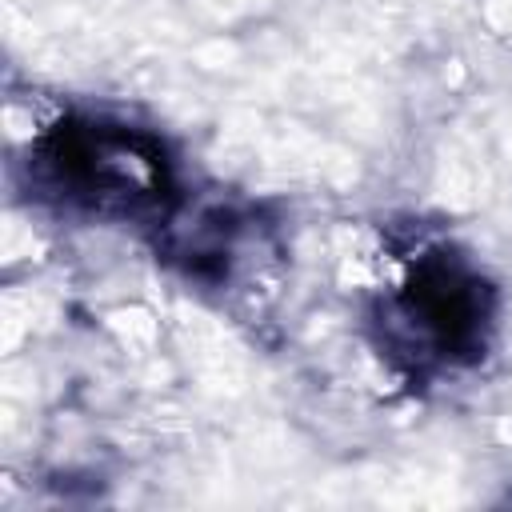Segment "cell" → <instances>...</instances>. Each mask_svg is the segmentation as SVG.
<instances>
[{
  "label": "cell",
  "instance_id": "7a4b0ae2",
  "mask_svg": "<svg viewBox=\"0 0 512 512\" xmlns=\"http://www.w3.org/2000/svg\"><path fill=\"white\" fill-rule=\"evenodd\" d=\"M484 288L448 260L424 264L416 280L396 300V324L420 356H456L480 344L484 328Z\"/></svg>",
  "mask_w": 512,
  "mask_h": 512
},
{
  "label": "cell",
  "instance_id": "6da1fadb",
  "mask_svg": "<svg viewBox=\"0 0 512 512\" xmlns=\"http://www.w3.org/2000/svg\"><path fill=\"white\" fill-rule=\"evenodd\" d=\"M44 184L72 204L128 212L164 192V156L124 124H60L36 152Z\"/></svg>",
  "mask_w": 512,
  "mask_h": 512
}]
</instances>
